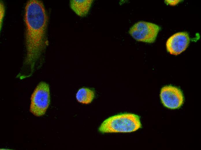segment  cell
Returning <instances> with one entry per match:
<instances>
[{"instance_id":"6da1fadb","label":"cell","mask_w":201,"mask_h":150,"mask_svg":"<svg viewBox=\"0 0 201 150\" xmlns=\"http://www.w3.org/2000/svg\"><path fill=\"white\" fill-rule=\"evenodd\" d=\"M25 20L27 54L24 64L27 70H29L28 77L32 74L36 63L48 45L46 31L48 18L41 1L31 0L27 2Z\"/></svg>"},{"instance_id":"7a4b0ae2","label":"cell","mask_w":201,"mask_h":150,"mask_svg":"<svg viewBox=\"0 0 201 150\" xmlns=\"http://www.w3.org/2000/svg\"><path fill=\"white\" fill-rule=\"evenodd\" d=\"M142 127L139 117L125 113L115 115L105 120L98 128L103 133H127L135 131Z\"/></svg>"},{"instance_id":"3957f363","label":"cell","mask_w":201,"mask_h":150,"mask_svg":"<svg viewBox=\"0 0 201 150\" xmlns=\"http://www.w3.org/2000/svg\"><path fill=\"white\" fill-rule=\"evenodd\" d=\"M31 100L30 111L37 117L44 115L50 102L49 85L44 82H40L32 94Z\"/></svg>"},{"instance_id":"277c9868","label":"cell","mask_w":201,"mask_h":150,"mask_svg":"<svg viewBox=\"0 0 201 150\" xmlns=\"http://www.w3.org/2000/svg\"><path fill=\"white\" fill-rule=\"evenodd\" d=\"M160 29V27L156 24L141 21L131 27L129 33L137 41L151 43L155 41Z\"/></svg>"},{"instance_id":"5b68a950","label":"cell","mask_w":201,"mask_h":150,"mask_svg":"<svg viewBox=\"0 0 201 150\" xmlns=\"http://www.w3.org/2000/svg\"><path fill=\"white\" fill-rule=\"evenodd\" d=\"M160 97L161 102L165 107L170 109L180 108L184 102V97L181 90L172 85H167L161 89Z\"/></svg>"},{"instance_id":"8992f818","label":"cell","mask_w":201,"mask_h":150,"mask_svg":"<svg viewBox=\"0 0 201 150\" xmlns=\"http://www.w3.org/2000/svg\"><path fill=\"white\" fill-rule=\"evenodd\" d=\"M190 41L187 32L184 31L176 33L167 40L166 43L167 50L172 55L180 54L186 49Z\"/></svg>"},{"instance_id":"52a82bcc","label":"cell","mask_w":201,"mask_h":150,"mask_svg":"<svg viewBox=\"0 0 201 150\" xmlns=\"http://www.w3.org/2000/svg\"><path fill=\"white\" fill-rule=\"evenodd\" d=\"M93 0H71V9L79 16L84 17L88 14L93 2Z\"/></svg>"},{"instance_id":"ba28073f","label":"cell","mask_w":201,"mask_h":150,"mask_svg":"<svg viewBox=\"0 0 201 150\" xmlns=\"http://www.w3.org/2000/svg\"><path fill=\"white\" fill-rule=\"evenodd\" d=\"M94 91L87 87H82L79 89L76 93V97L79 102L85 104L91 103L95 97Z\"/></svg>"},{"instance_id":"9c48e42d","label":"cell","mask_w":201,"mask_h":150,"mask_svg":"<svg viewBox=\"0 0 201 150\" xmlns=\"http://www.w3.org/2000/svg\"><path fill=\"white\" fill-rule=\"evenodd\" d=\"M180 1L179 0H167L165 1V2H166L167 3L170 5H175L179 2H180Z\"/></svg>"}]
</instances>
